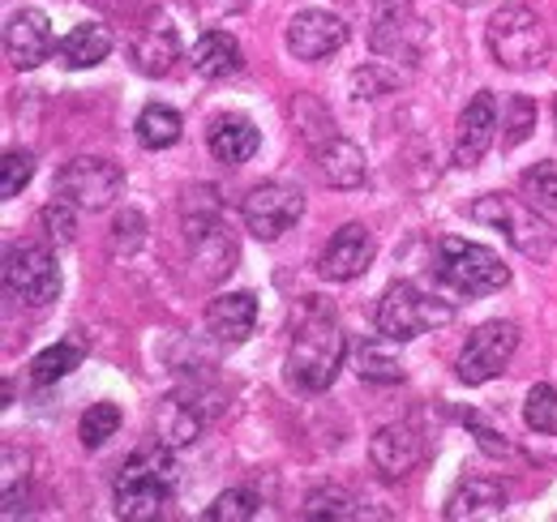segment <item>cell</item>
<instances>
[{
    "label": "cell",
    "instance_id": "3957f363",
    "mask_svg": "<svg viewBox=\"0 0 557 522\" xmlns=\"http://www.w3.org/2000/svg\"><path fill=\"white\" fill-rule=\"evenodd\" d=\"M176 493V462L163 450V442L154 450H138L121 467L116 484H112V501H116V519L125 522H150L172 506Z\"/></svg>",
    "mask_w": 557,
    "mask_h": 522
},
{
    "label": "cell",
    "instance_id": "d6986e66",
    "mask_svg": "<svg viewBox=\"0 0 557 522\" xmlns=\"http://www.w3.org/2000/svg\"><path fill=\"white\" fill-rule=\"evenodd\" d=\"M502 514H506V488H502L497 480H485V475L463 480V484L446 497V506H442V519L446 522L502 519Z\"/></svg>",
    "mask_w": 557,
    "mask_h": 522
},
{
    "label": "cell",
    "instance_id": "ac0fdd59",
    "mask_svg": "<svg viewBox=\"0 0 557 522\" xmlns=\"http://www.w3.org/2000/svg\"><path fill=\"white\" fill-rule=\"evenodd\" d=\"M207 330L214 334V343H223V347L249 343L253 330H258V300L249 291H223V296H214L207 309Z\"/></svg>",
    "mask_w": 557,
    "mask_h": 522
},
{
    "label": "cell",
    "instance_id": "8fae6325",
    "mask_svg": "<svg viewBox=\"0 0 557 522\" xmlns=\"http://www.w3.org/2000/svg\"><path fill=\"white\" fill-rule=\"evenodd\" d=\"M344 44H348V22L339 13H331V9H300L287 22V52L296 61L318 65V61L335 57Z\"/></svg>",
    "mask_w": 557,
    "mask_h": 522
},
{
    "label": "cell",
    "instance_id": "44dd1931",
    "mask_svg": "<svg viewBox=\"0 0 557 522\" xmlns=\"http://www.w3.org/2000/svg\"><path fill=\"white\" fill-rule=\"evenodd\" d=\"M207 146L219 163L240 167V163H249V159L258 154L262 133L253 129V121H249V116H219V121H210Z\"/></svg>",
    "mask_w": 557,
    "mask_h": 522
},
{
    "label": "cell",
    "instance_id": "603a6c76",
    "mask_svg": "<svg viewBox=\"0 0 557 522\" xmlns=\"http://www.w3.org/2000/svg\"><path fill=\"white\" fill-rule=\"evenodd\" d=\"M112 52V30L99 22H82L70 35L57 44V61L65 69H95L99 61H108Z\"/></svg>",
    "mask_w": 557,
    "mask_h": 522
},
{
    "label": "cell",
    "instance_id": "ba28073f",
    "mask_svg": "<svg viewBox=\"0 0 557 522\" xmlns=\"http://www.w3.org/2000/svg\"><path fill=\"white\" fill-rule=\"evenodd\" d=\"M57 194L73 201L77 210H108L116 197L125 194V172L112 159L99 154H77L57 172Z\"/></svg>",
    "mask_w": 557,
    "mask_h": 522
},
{
    "label": "cell",
    "instance_id": "e575fe53",
    "mask_svg": "<svg viewBox=\"0 0 557 522\" xmlns=\"http://www.w3.org/2000/svg\"><path fill=\"white\" fill-rule=\"evenodd\" d=\"M35 176V154L30 150H9L0 163V197H17Z\"/></svg>",
    "mask_w": 557,
    "mask_h": 522
},
{
    "label": "cell",
    "instance_id": "5b68a950",
    "mask_svg": "<svg viewBox=\"0 0 557 522\" xmlns=\"http://www.w3.org/2000/svg\"><path fill=\"white\" fill-rule=\"evenodd\" d=\"M446 322H455V304L408 278L391 283L377 300V334H386L391 343H412L424 330H437Z\"/></svg>",
    "mask_w": 557,
    "mask_h": 522
},
{
    "label": "cell",
    "instance_id": "8d00e7d4",
    "mask_svg": "<svg viewBox=\"0 0 557 522\" xmlns=\"http://www.w3.org/2000/svg\"><path fill=\"white\" fill-rule=\"evenodd\" d=\"M141 214L138 210H125V214H116V223H112V249L121 253V249H134L141 240Z\"/></svg>",
    "mask_w": 557,
    "mask_h": 522
},
{
    "label": "cell",
    "instance_id": "4316f807",
    "mask_svg": "<svg viewBox=\"0 0 557 522\" xmlns=\"http://www.w3.org/2000/svg\"><path fill=\"white\" fill-rule=\"evenodd\" d=\"M82 360H86V347L77 338H65V343H57V347H48L30 360V382L35 386H57L61 377H70L73 369H82Z\"/></svg>",
    "mask_w": 557,
    "mask_h": 522
},
{
    "label": "cell",
    "instance_id": "8992f818",
    "mask_svg": "<svg viewBox=\"0 0 557 522\" xmlns=\"http://www.w3.org/2000/svg\"><path fill=\"white\" fill-rule=\"evenodd\" d=\"M433 274H437V283H446L455 296H468V300L493 296V291H502L510 283V270L502 265V258L488 245L455 240V236L437 245Z\"/></svg>",
    "mask_w": 557,
    "mask_h": 522
},
{
    "label": "cell",
    "instance_id": "83f0119b",
    "mask_svg": "<svg viewBox=\"0 0 557 522\" xmlns=\"http://www.w3.org/2000/svg\"><path fill=\"white\" fill-rule=\"evenodd\" d=\"M305 519L322 522H348L356 519V497H351L348 488H339V484H322V488H313L309 497H305V510H300Z\"/></svg>",
    "mask_w": 557,
    "mask_h": 522
},
{
    "label": "cell",
    "instance_id": "e0dca14e",
    "mask_svg": "<svg viewBox=\"0 0 557 522\" xmlns=\"http://www.w3.org/2000/svg\"><path fill=\"white\" fill-rule=\"evenodd\" d=\"M313 159H318V172H322V181L331 185V189H360L364 185V176H369V163H364V150L344 137V133L335 129L331 137H322L318 146H313Z\"/></svg>",
    "mask_w": 557,
    "mask_h": 522
},
{
    "label": "cell",
    "instance_id": "277c9868",
    "mask_svg": "<svg viewBox=\"0 0 557 522\" xmlns=\"http://www.w3.org/2000/svg\"><path fill=\"white\" fill-rule=\"evenodd\" d=\"M476 223L497 227L523 258H549L557 245V232L541 219V210L528 201V197H506V194H485L472 201L468 210Z\"/></svg>",
    "mask_w": 557,
    "mask_h": 522
},
{
    "label": "cell",
    "instance_id": "7c38bea8",
    "mask_svg": "<svg viewBox=\"0 0 557 522\" xmlns=\"http://www.w3.org/2000/svg\"><path fill=\"white\" fill-rule=\"evenodd\" d=\"M57 52V35L44 9H17L4 22V61L13 69H39Z\"/></svg>",
    "mask_w": 557,
    "mask_h": 522
},
{
    "label": "cell",
    "instance_id": "f1b7e54d",
    "mask_svg": "<svg viewBox=\"0 0 557 522\" xmlns=\"http://www.w3.org/2000/svg\"><path fill=\"white\" fill-rule=\"evenodd\" d=\"M532 129H536V103H532L528 95H510V99L502 103V146L510 150V146L528 141Z\"/></svg>",
    "mask_w": 557,
    "mask_h": 522
},
{
    "label": "cell",
    "instance_id": "f35d334b",
    "mask_svg": "<svg viewBox=\"0 0 557 522\" xmlns=\"http://www.w3.org/2000/svg\"><path fill=\"white\" fill-rule=\"evenodd\" d=\"M459 9H476V4H485V0H455Z\"/></svg>",
    "mask_w": 557,
    "mask_h": 522
},
{
    "label": "cell",
    "instance_id": "484cf974",
    "mask_svg": "<svg viewBox=\"0 0 557 522\" xmlns=\"http://www.w3.org/2000/svg\"><path fill=\"white\" fill-rule=\"evenodd\" d=\"M134 129H138V141L146 146V150H168V146L181 141L185 121H181V112L168 108V103H146Z\"/></svg>",
    "mask_w": 557,
    "mask_h": 522
},
{
    "label": "cell",
    "instance_id": "836d02e7",
    "mask_svg": "<svg viewBox=\"0 0 557 522\" xmlns=\"http://www.w3.org/2000/svg\"><path fill=\"white\" fill-rule=\"evenodd\" d=\"M73 201L65 197H57L52 206H44L39 210V227H44V236L52 240V245H73V236H77V219H73Z\"/></svg>",
    "mask_w": 557,
    "mask_h": 522
},
{
    "label": "cell",
    "instance_id": "2e32d148",
    "mask_svg": "<svg viewBox=\"0 0 557 522\" xmlns=\"http://www.w3.org/2000/svg\"><path fill=\"white\" fill-rule=\"evenodd\" d=\"M369 458H373V467H377L386 480H404V475H412L420 467L424 442H420V433L412 424H386V428L373 433Z\"/></svg>",
    "mask_w": 557,
    "mask_h": 522
},
{
    "label": "cell",
    "instance_id": "d590c367",
    "mask_svg": "<svg viewBox=\"0 0 557 522\" xmlns=\"http://www.w3.org/2000/svg\"><path fill=\"white\" fill-rule=\"evenodd\" d=\"M463 424L476 433V446H481L488 458H515V446H510V442H506L497 428H488V424L481 420V415H476V411H468V415H463Z\"/></svg>",
    "mask_w": 557,
    "mask_h": 522
},
{
    "label": "cell",
    "instance_id": "4fadbf2b",
    "mask_svg": "<svg viewBox=\"0 0 557 522\" xmlns=\"http://www.w3.org/2000/svg\"><path fill=\"white\" fill-rule=\"evenodd\" d=\"M373 253H377V240H373V232L364 227V223H344L335 236H331V245L322 249V278H331V283H351V278H360L369 265H373Z\"/></svg>",
    "mask_w": 557,
    "mask_h": 522
},
{
    "label": "cell",
    "instance_id": "1f68e13d",
    "mask_svg": "<svg viewBox=\"0 0 557 522\" xmlns=\"http://www.w3.org/2000/svg\"><path fill=\"white\" fill-rule=\"evenodd\" d=\"M519 189H523V197L536 210H557V159H545V163L528 167L519 176Z\"/></svg>",
    "mask_w": 557,
    "mask_h": 522
},
{
    "label": "cell",
    "instance_id": "cb8c5ba5",
    "mask_svg": "<svg viewBox=\"0 0 557 522\" xmlns=\"http://www.w3.org/2000/svg\"><path fill=\"white\" fill-rule=\"evenodd\" d=\"M154 428H159V442H163V446H189V442H198V433L207 428V411H202L198 402H185L181 394H172V398L163 402Z\"/></svg>",
    "mask_w": 557,
    "mask_h": 522
},
{
    "label": "cell",
    "instance_id": "4dcf8cb0",
    "mask_svg": "<svg viewBox=\"0 0 557 522\" xmlns=\"http://www.w3.org/2000/svg\"><path fill=\"white\" fill-rule=\"evenodd\" d=\"M523 424L541 437H554L557 433V390L549 382H536L528 390V402H523Z\"/></svg>",
    "mask_w": 557,
    "mask_h": 522
},
{
    "label": "cell",
    "instance_id": "f546056e",
    "mask_svg": "<svg viewBox=\"0 0 557 522\" xmlns=\"http://www.w3.org/2000/svg\"><path fill=\"white\" fill-rule=\"evenodd\" d=\"M116 428H121V407L116 402H90V411L77 424V437L86 450H99L108 437H116Z\"/></svg>",
    "mask_w": 557,
    "mask_h": 522
},
{
    "label": "cell",
    "instance_id": "7a4b0ae2",
    "mask_svg": "<svg viewBox=\"0 0 557 522\" xmlns=\"http://www.w3.org/2000/svg\"><path fill=\"white\" fill-rule=\"evenodd\" d=\"M485 44H488V57L493 65L510 69V73H536V69L549 65V26L545 17L523 4V0H510L502 4L485 26Z\"/></svg>",
    "mask_w": 557,
    "mask_h": 522
},
{
    "label": "cell",
    "instance_id": "9a60e30c",
    "mask_svg": "<svg viewBox=\"0 0 557 522\" xmlns=\"http://www.w3.org/2000/svg\"><path fill=\"white\" fill-rule=\"evenodd\" d=\"M497 137V99L481 90L468 99L463 116H459V133H455V167H476L488 154Z\"/></svg>",
    "mask_w": 557,
    "mask_h": 522
},
{
    "label": "cell",
    "instance_id": "6da1fadb",
    "mask_svg": "<svg viewBox=\"0 0 557 522\" xmlns=\"http://www.w3.org/2000/svg\"><path fill=\"white\" fill-rule=\"evenodd\" d=\"M292 343H287V382L305 394H322L335 386L344 356H348V338L339 330L335 309L322 296H300L292 304Z\"/></svg>",
    "mask_w": 557,
    "mask_h": 522
},
{
    "label": "cell",
    "instance_id": "52a82bcc",
    "mask_svg": "<svg viewBox=\"0 0 557 522\" xmlns=\"http://www.w3.org/2000/svg\"><path fill=\"white\" fill-rule=\"evenodd\" d=\"M4 287L13 300L44 309L61 296V265L44 245H9L4 249Z\"/></svg>",
    "mask_w": 557,
    "mask_h": 522
},
{
    "label": "cell",
    "instance_id": "d4e9b609",
    "mask_svg": "<svg viewBox=\"0 0 557 522\" xmlns=\"http://www.w3.org/2000/svg\"><path fill=\"white\" fill-rule=\"evenodd\" d=\"M386 343H391V338L382 334V338H364V343L356 347V373H360V382H373V386H395V382H404V360L391 356Z\"/></svg>",
    "mask_w": 557,
    "mask_h": 522
},
{
    "label": "cell",
    "instance_id": "7402d4cb",
    "mask_svg": "<svg viewBox=\"0 0 557 522\" xmlns=\"http://www.w3.org/2000/svg\"><path fill=\"white\" fill-rule=\"evenodd\" d=\"M194 73L198 77H210V82H219V77H232V73H240L245 65V52H240V44L227 35V30H219V26H207L202 30V39L194 44Z\"/></svg>",
    "mask_w": 557,
    "mask_h": 522
},
{
    "label": "cell",
    "instance_id": "9c48e42d",
    "mask_svg": "<svg viewBox=\"0 0 557 522\" xmlns=\"http://www.w3.org/2000/svg\"><path fill=\"white\" fill-rule=\"evenodd\" d=\"M515 351H519V326L515 322H485V326H476L468 334L455 373H459L463 386H485V382L506 373Z\"/></svg>",
    "mask_w": 557,
    "mask_h": 522
},
{
    "label": "cell",
    "instance_id": "ab89813d",
    "mask_svg": "<svg viewBox=\"0 0 557 522\" xmlns=\"http://www.w3.org/2000/svg\"><path fill=\"white\" fill-rule=\"evenodd\" d=\"M554 125H557V99H554Z\"/></svg>",
    "mask_w": 557,
    "mask_h": 522
},
{
    "label": "cell",
    "instance_id": "5bb4252c",
    "mask_svg": "<svg viewBox=\"0 0 557 522\" xmlns=\"http://www.w3.org/2000/svg\"><path fill=\"white\" fill-rule=\"evenodd\" d=\"M420 39H424V30L412 17L408 0H377V9H373V52L377 57L412 61L420 52Z\"/></svg>",
    "mask_w": 557,
    "mask_h": 522
},
{
    "label": "cell",
    "instance_id": "ffe728a7",
    "mask_svg": "<svg viewBox=\"0 0 557 522\" xmlns=\"http://www.w3.org/2000/svg\"><path fill=\"white\" fill-rule=\"evenodd\" d=\"M129 57H134V69L146 73V77L172 73L176 57H181L176 26H168V22H146L138 35H134V44H129Z\"/></svg>",
    "mask_w": 557,
    "mask_h": 522
},
{
    "label": "cell",
    "instance_id": "d6a6232c",
    "mask_svg": "<svg viewBox=\"0 0 557 522\" xmlns=\"http://www.w3.org/2000/svg\"><path fill=\"white\" fill-rule=\"evenodd\" d=\"M258 493L253 488H227L214 497V506L207 510V522H249L258 519Z\"/></svg>",
    "mask_w": 557,
    "mask_h": 522
},
{
    "label": "cell",
    "instance_id": "74e56055",
    "mask_svg": "<svg viewBox=\"0 0 557 522\" xmlns=\"http://www.w3.org/2000/svg\"><path fill=\"white\" fill-rule=\"evenodd\" d=\"M245 4H249V0H194L198 17H202L207 26H219V22L232 17V13H245Z\"/></svg>",
    "mask_w": 557,
    "mask_h": 522
},
{
    "label": "cell",
    "instance_id": "30bf717a",
    "mask_svg": "<svg viewBox=\"0 0 557 522\" xmlns=\"http://www.w3.org/2000/svg\"><path fill=\"white\" fill-rule=\"evenodd\" d=\"M305 214V194L292 189V185H278V181H267L258 189H249L245 206H240V219L249 227L253 240L271 245L278 236H287Z\"/></svg>",
    "mask_w": 557,
    "mask_h": 522
}]
</instances>
